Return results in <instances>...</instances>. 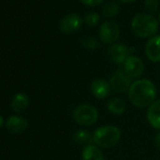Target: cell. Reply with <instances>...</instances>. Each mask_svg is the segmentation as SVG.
<instances>
[{
	"instance_id": "5bb4252c",
	"label": "cell",
	"mask_w": 160,
	"mask_h": 160,
	"mask_svg": "<svg viewBox=\"0 0 160 160\" xmlns=\"http://www.w3.org/2000/svg\"><path fill=\"white\" fill-rule=\"evenodd\" d=\"M29 105L28 96L25 93H17L12 101V108L16 113L24 112Z\"/></svg>"
},
{
	"instance_id": "2e32d148",
	"label": "cell",
	"mask_w": 160,
	"mask_h": 160,
	"mask_svg": "<svg viewBox=\"0 0 160 160\" xmlns=\"http://www.w3.org/2000/svg\"><path fill=\"white\" fill-rule=\"evenodd\" d=\"M82 160H104L102 152L95 145H87L82 150Z\"/></svg>"
},
{
	"instance_id": "603a6c76",
	"label": "cell",
	"mask_w": 160,
	"mask_h": 160,
	"mask_svg": "<svg viewBox=\"0 0 160 160\" xmlns=\"http://www.w3.org/2000/svg\"><path fill=\"white\" fill-rule=\"evenodd\" d=\"M154 145H155L156 149L160 151V132L158 134H156V136L154 138Z\"/></svg>"
},
{
	"instance_id": "7c38bea8",
	"label": "cell",
	"mask_w": 160,
	"mask_h": 160,
	"mask_svg": "<svg viewBox=\"0 0 160 160\" xmlns=\"http://www.w3.org/2000/svg\"><path fill=\"white\" fill-rule=\"evenodd\" d=\"M7 129L13 134H19L26 131L28 127V122L27 119L20 116H12L6 122Z\"/></svg>"
},
{
	"instance_id": "e0dca14e",
	"label": "cell",
	"mask_w": 160,
	"mask_h": 160,
	"mask_svg": "<svg viewBox=\"0 0 160 160\" xmlns=\"http://www.w3.org/2000/svg\"><path fill=\"white\" fill-rule=\"evenodd\" d=\"M107 108L108 109L109 112L115 114V115H122L124 113L126 106L123 100L118 98V97H114L108 100V104H107Z\"/></svg>"
},
{
	"instance_id": "8992f818",
	"label": "cell",
	"mask_w": 160,
	"mask_h": 160,
	"mask_svg": "<svg viewBox=\"0 0 160 160\" xmlns=\"http://www.w3.org/2000/svg\"><path fill=\"white\" fill-rule=\"evenodd\" d=\"M99 36L101 41L106 44H112L114 43L120 36V28L118 25L113 21H107L105 22L99 31Z\"/></svg>"
},
{
	"instance_id": "ba28073f",
	"label": "cell",
	"mask_w": 160,
	"mask_h": 160,
	"mask_svg": "<svg viewBox=\"0 0 160 160\" xmlns=\"http://www.w3.org/2000/svg\"><path fill=\"white\" fill-rule=\"evenodd\" d=\"M128 54H129L128 48L124 44H121V43L112 44L107 50V55L109 58V59L118 65H121L122 63L124 64L125 60L129 57Z\"/></svg>"
},
{
	"instance_id": "9c48e42d",
	"label": "cell",
	"mask_w": 160,
	"mask_h": 160,
	"mask_svg": "<svg viewBox=\"0 0 160 160\" xmlns=\"http://www.w3.org/2000/svg\"><path fill=\"white\" fill-rule=\"evenodd\" d=\"M83 21L77 14L70 13L62 18L59 24L60 30L65 34H70L74 31H77L82 27Z\"/></svg>"
},
{
	"instance_id": "9a60e30c",
	"label": "cell",
	"mask_w": 160,
	"mask_h": 160,
	"mask_svg": "<svg viewBox=\"0 0 160 160\" xmlns=\"http://www.w3.org/2000/svg\"><path fill=\"white\" fill-rule=\"evenodd\" d=\"M72 140L78 145H91L93 142V135L84 129L76 130L72 135Z\"/></svg>"
},
{
	"instance_id": "52a82bcc",
	"label": "cell",
	"mask_w": 160,
	"mask_h": 160,
	"mask_svg": "<svg viewBox=\"0 0 160 160\" xmlns=\"http://www.w3.org/2000/svg\"><path fill=\"white\" fill-rule=\"evenodd\" d=\"M123 71L131 79L138 78L144 72V63L138 57L129 56L124 62Z\"/></svg>"
},
{
	"instance_id": "7402d4cb",
	"label": "cell",
	"mask_w": 160,
	"mask_h": 160,
	"mask_svg": "<svg viewBox=\"0 0 160 160\" xmlns=\"http://www.w3.org/2000/svg\"><path fill=\"white\" fill-rule=\"evenodd\" d=\"M80 1H81L84 5L94 7V6H97L99 4H101L104 0H80Z\"/></svg>"
},
{
	"instance_id": "8fae6325",
	"label": "cell",
	"mask_w": 160,
	"mask_h": 160,
	"mask_svg": "<svg viewBox=\"0 0 160 160\" xmlns=\"http://www.w3.org/2000/svg\"><path fill=\"white\" fill-rule=\"evenodd\" d=\"M91 90L92 94L98 99H106L109 96L111 92L110 84L104 79H95L92 83Z\"/></svg>"
},
{
	"instance_id": "cb8c5ba5",
	"label": "cell",
	"mask_w": 160,
	"mask_h": 160,
	"mask_svg": "<svg viewBox=\"0 0 160 160\" xmlns=\"http://www.w3.org/2000/svg\"><path fill=\"white\" fill-rule=\"evenodd\" d=\"M120 1H122V3H132L135 0H120Z\"/></svg>"
},
{
	"instance_id": "d4e9b609",
	"label": "cell",
	"mask_w": 160,
	"mask_h": 160,
	"mask_svg": "<svg viewBox=\"0 0 160 160\" xmlns=\"http://www.w3.org/2000/svg\"><path fill=\"white\" fill-rule=\"evenodd\" d=\"M3 122H4V121H3V117L0 115V128L2 127V125H3Z\"/></svg>"
},
{
	"instance_id": "d6986e66",
	"label": "cell",
	"mask_w": 160,
	"mask_h": 160,
	"mask_svg": "<svg viewBox=\"0 0 160 160\" xmlns=\"http://www.w3.org/2000/svg\"><path fill=\"white\" fill-rule=\"evenodd\" d=\"M82 46L88 50H96L97 48L100 47L99 42L96 38L92 37V36H86L83 37L80 41Z\"/></svg>"
},
{
	"instance_id": "ffe728a7",
	"label": "cell",
	"mask_w": 160,
	"mask_h": 160,
	"mask_svg": "<svg viewBox=\"0 0 160 160\" xmlns=\"http://www.w3.org/2000/svg\"><path fill=\"white\" fill-rule=\"evenodd\" d=\"M99 22H100V16L98 13L94 12H89L84 18V23L88 27H95L99 24Z\"/></svg>"
},
{
	"instance_id": "277c9868",
	"label": "cell",
	"mask_w": 160,
	"mask_h": 160,
	"mask_svg": "<svg viewBox=\"0 0 160 160\" xmlns=\"http://www.w3.org/2000/svg\"><path fill=\"white\" fill-rule=\"evenodd\" d=\"M97 109L91 105H80L73 111L74 121L83 126H91L98 120Z\"/></svg>"
},
{
	"instance_id": "44dd1931",
	"label": "cell",
	"mask_w": 160,
	"mask_h": 160,
	"mask_svg": "<svg viewBox=\"0 0 160 160\" xmlns=\"http://www.w3.org/2000/svg\"><path fill=\"white\" fill-rule=\"evenodd\" d=\"M158 6H159L158 0H145L144 1V7L150 12H152V13L156 12Z\"/></svg>"
},
{
	"instance_id": "3957f363",
	"label": "cell",
	"mask_w": 160,
	"mask_h": 160,
	"mask_svg": "<svg viewBox=\"0 0 160 160\" xmlns=\"http://www.w3.org/2000/svg\"><path fill=\"white\" fill-rule=\"evenodd\" d=\"M121 130L117 126L105 125L93 133V142L101 148H111L121 139Z\"/></svg>"
},
{
	"instance_id": "4fadbf2b",
	"label": "cell",
	"mask_w": 160,
	"mask_h": 160,
	"mask_svg": "<svg viewBox=\"0 0 160 160\" xmlns=\"http://www.w3.org/2000/svg\"><path fill=\"white\" fill-rule=\"evenodd\" d=\"M147 121L152 127L160 130V100L154 101L148 108Z\"/></svg>"
},
{
	"instance_id": "30bf717a",
	"label": "cell",
	"mask_w": 160,
	"mask_h": 160,
	"mask_svg": "<svg viewBox=\"0 0 160 160\" xmlns=\"http://www.w3.org/2000/svg\"><path fill=\"white\" fill-rule=\"evenodd\" d=\"M145 53L149 60L152 62L160 61V35L153 36L148 41Z\"/></svg>"
},
{
	"instance_id": "484cf974",
	"label": "cell",
	"mask_w": 160,
	"mask_h": 160,
	"mask_svg": "<svg viewBox=\"0 0 160 160\" xmlns=\"http://www.w3.org/2000/svg\"><path fill=\"white\" fill-rule=\"evenodd\" d=\"M159 21H160V12H159Z\"/></svg>"
},
{
	"instance_id": "7a4b0ae2",
	"label": "cell",
	"mask_w": 160,
	"mask_h": 160,
	"mask_svg": "<svg viewBox=\"0 0 160 160\" xmlns=\"http://www.w3.org/2000/svg\"><path fill=\"white\" fill-rule=\"evenodd\" d=\"M131 28L138 37L150 38L156 34L158 30V22L151 14L138 13L134 16Z\"/></svg>"
},
{
	"instance_id": "5b68a950",
	"label": "cell",
	"mask_w": 160,
	"mask_h": 160,
	"mask_svg": "<svg viewBox=\"0 0 160 160\" xmlns=\"http://www.w3.org/2000/svg\"><path fill=\"white\" fill-rule=\"evenodd\" d=\"M131 85V78L122 70L116 71L110 78V87L117 93L129 92Z\"/></svg>"
},
{
	"instance_id": "ac0fdd59",
	"label": "cell",
	"mask_w": 160,
	"mask_h": 160,
	"mask_svg": "<svg viewBox=\"0 0 160 160\" xmlns=\"http://www.w3.org/2000/svg\"><path fill=\"white\" fill-rule=\"evenodd\" d=\"M120 6L115 1H108L103 8V14L106 17H113L118 14Z\"/></svg>"
},
{
	"instance_id": "6da1fadb",
	"label": "cell",
	"mask_w": 160,
	"mask_h": 160,
	"mask_svg": "<svg viewBox=\"0 0 160 160\" xmlns=\"http://www.w3.org/2000/svg\"><path fill=\"white\" fill-rule=\"evenodd\" d=\"M128 96L131 103L140 108L150 107L156 97V89L148 79H139L132 83Z\"/></svg>"
}]
</instances>
